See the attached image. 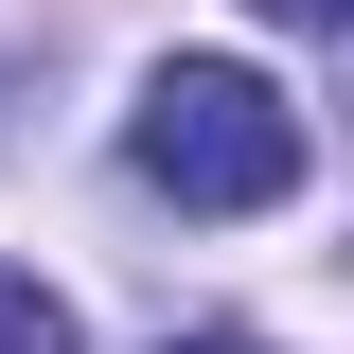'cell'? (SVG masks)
Here are the masks:
<instances>
[{
    "mask_svg": "<svg viewBox=\"0 0 354 354\" xmlns=\"http://www.w3.org/2000/svg\"><path fill=\"white\" fill-rule=\"evenodd\" d=\"M160 354H248V337H160Z\"/></svg>",
    "mask_w": 354,
    "mask_h": 354,
    "instance_id": "4",
    "label": "cell"
},
{
    "mask_svg": "<svg viewBox=\"0 0 354 354\" xmlns=\"http://www.w3.org/2000/svg\"><path fill=\"white\" fill-rule=\"evenodd\" d=\"M0 354H71V301H53V283H18V266H0Z\"/></svg>",
    "mask_w": 354,
    "mask_h": 354,
    "instance_id": "2",
    "label": "cell"
},
{
    "mask_svg": "<svg viewBox=\"0 0 354 354\" xmlns=\"http://www.w3.org/2000/svg\"><path fill=\"white\" fill-rule=\"evenodd\" d=\"M124 160L177 213H283V195H301V106H283L248 53H160L142 106H124Z\"/></svg>",
    "mask_w": 354,
    "mask_h": 354,
    "instance_id": "1",
    "label": "cell"
},
{
    "mask_svg": "<svg viewBox=\"0 0 354 354\" xmlns=\"http://www.w3.org/2000/svg\"><path fill=\"white\" fill-rule=\"evenodd\" d=\"M248 18H283V36H354V0H248Z\"/></svg>",
    "mask_w": 354,
    "mask_h": 354,
    "instance_id": "3",
    "label": "cell"
}]
</instances>
